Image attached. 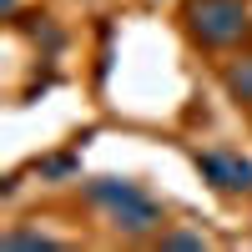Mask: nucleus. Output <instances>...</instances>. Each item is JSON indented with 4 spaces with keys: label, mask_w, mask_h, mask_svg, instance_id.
<instances>
[{
    "label": "nucleus",
    "mask_w": 252,
    "mask_h": 252,
    "mask_svg": "<svg viewBox=\"0 0 252 252\" xmlns=\"http://www.w3.org/2000/svg\"><path fill=\"white\" fill-rule=\"evenodd\" d=\"M182 31L197 51L222 56L252 40V0H182Z\"/></svg>",
    "instance_id": "nucleus-2"
},
{
    "label": "nucleus",
    "mask_w": 252,
    "mask_h": 252,
    "mask_svg": "<svg viewBox=\"0 0 252 252\" xmlns=\"http://www.w3.org/2000/svg\"><path fill=\"white\" fill-rule=\"evenodd\" d=\"M222 91L237 111H252V51H237L222 66Z\"/></svg>",
    "instance_id": "nucleus-4"
},
{
    "label": "nucleus",
    "mask_w": 252,
    "mask_h": 252,
    "mask_svg": "<svg viewBox=\"0 0 252 252\" xmlns=\"http://www.w3.org/2000/svg\"><path fill=\"white\" fill-rule=\"evenodd\" d=\"M152 242H157V247H207V237H202V232H166V227H161Z\"/></svg>",
    "instance_id": "nucleus-7"
},
{
    "label": "nucleus",
    "mask_w": 252,
    "mask_h": 252,
    "mask_svg": "<svg viewBox=\"0 0 252 252\" xmlns=\"http://www.w3.org/2000/svg\"><path fill=\"white\" fill-rule=\"evenodd\" d=\"M76 172H81V157L76 152H56V157H40L35 161V177L40 182H71Z\"/></svg>",
    "instance_id": "nucleus-5"
},
{
    "label": "nucleus",
    "mask_w": 252,
    "mask_h": 252,
    "mask_svg": "<svg viewBox=\"0 0 252 252\" xmlns=\"http://www.w3.org/2000/svg\"><path fill=\"white\" fill-rule=\"evenodd\" d=\"M197 172L222 197H252V161L242 152H232V146H202L197 152Z\"/></svg>",
    "instance_id": "nucleus-3"
},
{
    "label": "nucleus",
    "mask_w": 252,
    "mask_h": 252,
    "mask_svg": "<svg viewBox=\"0 0 252 252\" xmlns=\"http://www.w3.org/2000/svg\"><path fill=\"white\" fill-rule=\"evenodd\" d=\"M86 202L106 212V227L126 242H146L166 227L161 202L136 177H96V182H86Z\"/></svg>",
    "instance_id": "nucleus-1"
},
{
    "label": "nucleus",
    "mask_w": 252,
    "mask_h": 252,
    "mask_svg": "<svg viewBox=\"0 0 252 252\" xmlns=\"http://www.w3.org/2000/svg\"><path fill=\"white\" fill-rule=\"evenodd\" d=\"M5 15H10V20H15V0H5Z\"/></svg>",
    "instance_id": "nucleus-8"
},
{
    "label": "nucleus",
    "mask_w": 252,
    "mask_h": 252,
    "mask_svg": "<svg viewBox=\"0 0 252 252\" xmlns=\"http://www.w3.org/2000/svg\"><path fill=\"white\" fill-rule=\"evenodd\" d=\"M0 242H5V247H71L66 237L46 232V227H40V232H35V227H10V232L0 237Z\"/></svg>",
    "instance_id": "nucleus-6"
}]
</instances>
